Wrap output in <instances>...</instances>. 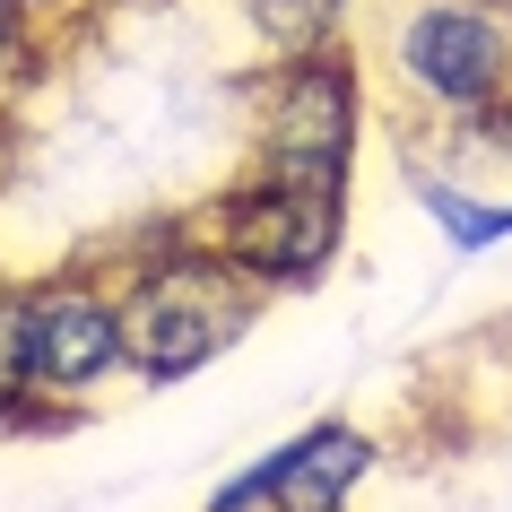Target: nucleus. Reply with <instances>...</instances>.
I'll return each instance as SVG.
<instances>
[{
  "label": "nucleus",
  "instance_id": "nucleus-6",
  "mask_svg": "<svg viewBox=\"0 0 512 512\" xmlns=\"http://www.w3.org/2000/svg\"><path fill=\"white\" fill-rule=\"evenodd\" d=\"M365 469H374V443L356 426H313V434H296V443H278L270 460H252V478L217 486L209 512H252V504H270V512H339Z\"/></svg>",
  "mask_w": 512,
  "mask_h": 512
},
{
  "label": "nucleus",
  "instance_id": "nucleus-10",
  "mask_svg": "<svg viewBox=\"0 0 512 512\" xmlns=\"http://www.w3.org/2000/svg\"><path fill=\"white\" fill-rule=\"evenodd\" d=\"M18 53H27V0H0V79L18 70Z\"/></svg>",
  "mask_w": 512,
  "mask_h": 512
},
{
  "label": "nucleus",
  "instance_id": "nucleus-5",
  "mask_svg": "<svg viewBox=\"0 0 512 512\" xmlns=\"http://www.w3.org/2000/svg\"><path fill=\"white\" fill-rule=\"evenodd\" d=\"M122 365V304L87 278H53L27 296V382L35 391H96Z\"/></svg>",
  "mask_w": 512,
  "mask_h": 512
},
{
  "label": "nucleus",
  "instance_id": "nucleus-8",
  "mask_svg": "<svg viewBox=\"0 0 512 512\" xmlns=\"http://www.w3.org/2000/svg\"><path fill=\"white\" fill-rule=\"evenodd\" d=\"M426 209L443 217V235L460 243V252H486V243L512 235V209H478V200H452L443 183H426Z\"/></svg>",
  "mask_w": 512,
  "mask_h": 512
},
{
  "label": "nucleus",
  "instance_id": "nucleus-7",
  "mask_svg": "<svg viewBox=\"0 0 512 512\" xmlns=\"http://www.w3.org/2000/svg\"><path fill=\"white\" fill-rule=\"evenodd\" d=\"M243 9H252V27L270 35V44H287V53L322 44V27L339 18V0H243Z\"/></svg>",
  "mask_w": 512,
  "mask_h": 512
},
{
  "label": "nucleus",
  "instance_id": "nucleus-3",
  "mask_svg": "<svg viewBox=\"0 0 512 512\" xmlns=\"http://www.w3.org/2000/svg\"><path fill=\"white\" fill-rule=\"evenodd\" d=\"M348 157H356V70L330 53V44H304V53H287V70L270 79L261 165L348 183Z\"/></svg>",
  "mask_w": 512,
  "mask_h": 512
},
{
  "label": "nucleus",
  "instance_id": "nucleus-2",
  "mask_svg": "<svg viewBox=\"0 0 512 512\" xmlns=\"http://www.w3.org/2000/svg\"><path fill=\"white\" fill-rule=\"evenodd\" d=\"M339 209H348V183L261 165L243 191H226V209H217V252H226L252 287H296V278H313L330 252H339Z\"/></svg>",
  "mask_w": 512,
  "mask_h": 512
},
{
  "label": "nucleus",
  "instance_id": "nucleus-1",
  "mask_svg": "<svg viewBox=\"0 0 512 512\" xmlns=\"http://www.w3.org/2000/svg\"><path fill=\"white\" fill-rule=\"evenodd\" d=\"M252 278L226 261V252H174V261H148L122 296V365L148 382H183L200 374L217 348H235V330L252 322Z\"/></svg>",
  "mask_w": 512,
  "mask_h": 512
},
{
  "label": "nucleus",
  "instance_id": "nucleus-4",
  "mask_svg": "<svg viewBox=\"0 0 512 512\" xmlns=\"http://www.w3.org/2000/svg\"><path fill=\"white\" fill-rule=\"evenodd\" d=\"M400 70L452 113H486L512 79V35L486 18L478 0H426L400 27Z\"/></svg>",
  "mask_w": 512,
  "mask_h": 512
},
{
  "label": "nucleus",
  "instance_id": "nucleus-9",
  "mask_svg": "<svg viewBox=\"0 0 512 512\" xmlns=\"http://www.w3.org/2000/svg\"><path fill=\"white\" fill-rule=\"evenodd\" d=\"M27 296H0V417L27 400Z\"/></svg>",
  "mask_w": 512,
  "mask_h": 512
}]
</instances>
